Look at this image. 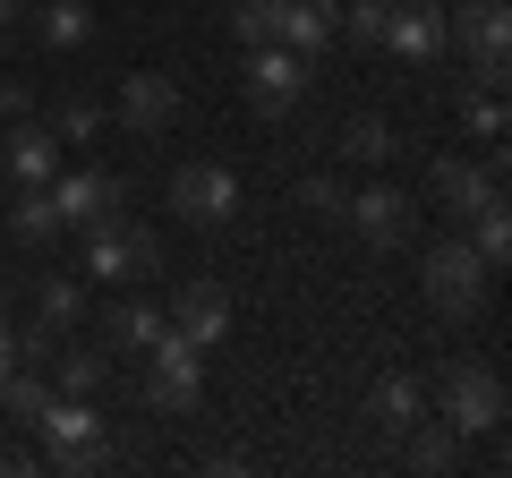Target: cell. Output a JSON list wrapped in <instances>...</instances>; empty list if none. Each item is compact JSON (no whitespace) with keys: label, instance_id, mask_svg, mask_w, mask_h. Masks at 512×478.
Segmentation results:
<instances>
[{"label":"cell","instance_id":"obj_1","mask_svg":"<svg viewBox=\"0 0 512 478\" xmlns=\"http://www.w3.org/2000/svg\"><path fill=\"white\" fill-rule=\"evenodd\" d=\"M427 402H436V419L453 427V436H495L504 427V376H495V359H436L427 368Z\"/></svg>","mask_w":512,"mask_h":478},{"label":"cell","instance_id":"obj_2","mask_svg":"<svg viewBox=\"0 0 512 478\" xmlns=\"http://www.w3.org/2000/svg\"><path fill=\"white\" fill-rule=\"evenodd\" d=\"M419 291H427V308H436L444 325H461V316H478V308H487L495 274L478 265V248L461 239V222H453V231H436V239L419 248Z\"/></svg>","mask_w":512,"mask_h":478},{"label":"cell","instance_id":"obj_3","mask_svg":"<svg viewBox=\"0 0 512 478\" xmlns=\"http://www.w3.org/2000/svg\"><path fill=\"white\" fill-rule=\"evenodd\" d=\"M146 274H163V231H146L128 214L86 231V282H146Z\"/></svg>","mask_w":512,"mask_h":478},{"label":"cell","instance_id":"obj_4","mask_svg":"<svg viewBox=\"0 0 512 478\" xmlns=\"http://www.w3.org/2000/svg\"><path fill=\"white\" fill-rule=\"evenodd\" d=\"M427 197H436L453 222L504 205V154H495V146L487 154H436V163H427Z\"/></svg>","mask_w":512,"mask_h":478},{"label":"cell","instance_id":"obj_5","mask_svg":"<svg viewBox=\"0 0 512 478\" xmlns=\"http://www.w3.org/2000/svg\"><path fill=\"white\" fill-rule=\"evenodd\" d=\"M163 197H171V214H180L188 231H222V222L248 205V188H239V171H231V163H180Z\"/></svg>","mask_w":512,"mask_h":478},{"label":"cell","instance_id":"obj_6","mask_svg":"<svg viewBox=\"0 0 512 478\" xmlns=\"http://www.w3.org/2000/svg\"><path fill=\"white\" fill-rule=\"evenodd\" d=\"M146 410H163V419H188V410L205 402V350L180 342V333H163V342L146 350Z\"/></svg>","mask_w":512,"mask_h":478},{"label":"cell","instance_id":"obj_7","mask_svg":"<svg viewBox=\"0 0 512 478\" xmlns=\"http://www.w3.org/2000/svg\"><path fill=\"white\" fill-rule=\"evenodd\" d=\"M342 222H350V239H359L367 257H393V248H410V239H419V205H410L402 188H384V180L350 188Z\"/></svg>","mask_w":512,"mask_h":478},{"label":"cell","instance_id":"obj_8","mask_svg":"<svg viewBox=\"0 0 512 478\" xmlns=\"http://www.w3.org/2000/svg\"><path fill=\"white\" fill-rule=\"evenodd\" d=\"M308 77H316V60L282 52V43H256L248 69H239V86H248V111H256V120H291L299 94H308Z\"/></svg>","mask_w":512,"mask_h":478},{"label":"cell","instance_id":"obj_9","mask_svg":"<svg viewBox=\"0 0 512 478\" xmlns=\"http://www.w3.org/2000/svg\"><path fill=\"white\" fill-rule=\"evenodd\" d=\"M52 214H60V231H94V222L128 214V180H120V171H103V163L52 171Z\"/></svg>","mask_w":512,"mask_h":478},{"label":"cell","instance_id":"obj_10","mask_svg":"<svg viewBox=\"0 0 512 478\" xmlns=\"http://www.w3.org/2000/svg\"><path fill=\"white\" fill-rule=\"evenodd\" d=\"M444 26H453V43L470 52V77H478V86H504V60H512L504 0H461V9H444Z\"/></svg>","mask_w":512,"mask_h":478},{"label":"cell","instance_id":"obj_11","mask_svg":"<svg viewBox=\"0 0 512 478\" xmlns=\"http://www.w3.org/2000/svg\"><path fill=\"white\" fill-rule=\"evenodd\" d=\"M111 111H120V129H137V137H171L180 111H188V94H180L171 69H128L120 94H111Z\"/></svg>","mask_w":512,"mask_h":478},{"label":"cell","instance_id":"obj_12","mask_svg":"<svg viewBox=\"0 0 512 478\" xmlns=\"http://www.w3.org/2000/svg\"><path fill=\"white\" fill-rule=\"evenodd\" d=\"M163 316H171V333H180V342H197V350H214L222 333H231V291H222L214 274H188V282H171V299H163Z\"/></svg>","mask_w":512,"mask_h":478},{"label":"cell","instance_id":"obj_13","mask_svg":"<svg viewBox=\"0 0 512 478\" xmlns=\"http://www.w3.org/2000/svg\"><path fill=\"white\" fill-rule=\"evenodd\" d=\"M384 52L410 60V69H436L453 52V26H444L436 0H393V26H384Z\"/></svg>","mask_w":512,"mask_h":478},{"label":"cell","instance_id":"obj_14","mask_svg":"<svg viewBox=\"0 0 512 478\" xmlns=\"http://www.w3.org/2000/svg\"><path fill=\"white\" fill-rule=\"evenodd\" d=\"M0 171H9L18 188H43V180L60 171V137L43 129L35 111H26V120H9V137H0Z\"/></svg>","mask_w":512,"mask_h":478},{"label":"cell","instance_id":"obj_15","mask_svg":"<svg viewBox=\"0 0 512 478\" xmlns=\"http://www.w3.org/2000/svg\"><path fill=\"white\" fill-rule=\"evenodd\" d=\"M333 9H342V0H282L274 43H282V52H299V60H325V43H333Z\"/></svg>","mask_w":512,"mask_h":478},{"label":"cell","instance_id":"obj_16","mask_svg":"<svg viewBox=\"0 0 512 478\" xmlns=\"http://www.w3.org/2000/svg\"><path fill=\"white\" fill-rule=\"evenodd\" d=\"M94 0H35V43L43 52H86L94 43Z\"/></svg>","mask_w":512,"mask_h":478},{"label":"cell","instance_id":"obj_17","mask_svg":"<svg viewBox=\"0 0 512 478\" xmlns=\"http://www.w3.org/2000/svg\"><path fill=\"white\" fill-rule=\"evenodd\" d=\"M163 333H171V316L154 299H111L103 308V350H154Z\"/></svg>","mask_w":512,"mask_h":478},{"label":"cell","instance_id":"obj_18","mask_svg":"<svg viewBox=\"0 0 512 478\" xmlns=\"http://www.w3.org/2000/svg\"><path fill=\"white\" fill-rule=\"evenodd\" d=\"M367 419H376L384 436H402L410 419H427V385H419V376H402V368L376 376V385H367Z\"/></svg>","mask_w":512,"mask_h":478},{"label":"cell","instance_id":"obj_19","mask_svg":"<svg viewBox=\"0 0 512 478\" xmlns=\"http://www.w3.org/2000/svg\"><path fill=\"white\" fill-rule=\"evenodd\" d=\"M103 120H111V103L94 86H60L52 94V120H43V129L60 137V146H86V137H103Z\"/></svg>","mask_w":512,"mask_h":478},{"label":"cell","instance_id":"obj_20","mask_svg":"<svg viewBox=\"0 0 512 478\" xmlns=\"http://www.w3.org/2000/svg\"><path fill=\"white\" fill-rule=\"evenodd\" d=\"M111 385V350H86V342H60L52 350V393H103Z\"/></svg>","mask_w":512,"mask_h":478},{"label":"cell","instance_id":"obj_21","mask_svg":"<svg viewBox=\"0 0 512 478\" xmlns=\"http://www.w3.org/2000/svg\"><path fill=\"white\" fill-rule=\"evenodd\" d=\"M402 461H410V470H427V478H436V470H461V436H453L444 419H410V427H402Z\"/></svg>","mask_w":512,"mask_h":478},{"label":"cell","instance_id":"obj_22","mask_svg":"<svg viewBox=\"0 0 512 478\" xmlns=\"http://www.w3.org/2000/svg\"><path fill=\"white\" fill-rule=\"evenodd\" d=\"M384 26H393V0H342L333 9V35L350 52H384Z\"/></svg>","mask_w":512,"mask_h":478},{"label":"cell","instance_id":"obj_23","mask_svg":"<svg viewBox=\"0 0 512 478\" xmlns=\"http://www.w3.org/2000/svg\"><path fill=\"white\" fill-rule=\"evenodd\" d=\"M35 316H43L52 333H77V316H86V282H77V274H43Z\"/></svg>","mask_w":512,"mask_h":478},{"label":"cell","instance_id":"obj_24","mask_svg":"<svg viewBox=\"0 0 512 478\" xmlns=\"http://www.w3.org/2000/svg\"><path fill=\"white\" fill-rule=\"evenodd\" d=\"M43 461H52L60 478H103V470H120V436H111V427H103V436L69 444V453H43Z\"/></svg>","mask_w":512,"mask_h":478},{"label":"cell","instance_id":"obj_25","mask_svg":"<svg viewBox=\"0 0 512 478\" xmlns=\"http://www.w3.org/2000/svg\"><path fill=\"white\" fill-rule=\"evenodd\" d=\"M342 154L350 163H384V154H393V120H384V111H350L342 120Z\"/></svg>","mask_w":512,"mask_h":478},{"label":"cell","instance_id":"obj_26","mask_svg":"<svg viewBox=\"0 0 512 478\" xmlns=\"http://www.w3.org/2000/svg\"><path fill=\"white\" fill-rule=\"evenodd\" d=\"M9 231H18L26 248H43V239L60 231V214H52V180H43V188H18V205H9Z\"/></svg>","mask_w":512,"mask_h":478},{"label":"cell","instance_id":"obj_27","mask_svg":"<svg viewBox=\"0 0 512 478\" xmlns=\"http://www.w3.org/2000/svg\"><path fill=\"white\" fill-rule=\"evenodd\" d=\"M470 248H478V265H487V274H504V265H512V214H504V205L470 214Z\"/></svg>","mask_w":512,"mask_h":478},{"label":"cell","instance_id":"obj_28","mask_svg":"<svg viewBox=\"0 0 512 478\" xmlns=\"http://www.w3.org/2000/svg\"><path fill=\"white\" fill-rule=\"evenodd\" d=\"M299 205H308L316 222H342V205H350V180H342V171H308V180H299Z\"/></svg>","mask_w":512,"mask_h":478},{"label":"cell","instance_id":"obj_29","mask_svg":"<svg viewBox=\"0 0 512 478\" xmlns=\"http://www.w3.org/2000/svg\"><path fill=\"white\" fill-rule=\"evenodd\" d=\"M274 18H282V0H231V35L248 43V52H256V43H274Z\"/></svg>","mask_w":512,"mask_h":478},{"label":"cell","instance_id":"obj_30","mask_svg":"<svg viewBox=\"0 0 512 478\" xmlns=\"http://www.w3.org/2000/svg\"><path fill=\"white\" fill-rule=\"evenodd\" d=\"M470 137H478V146H504V86H478V103H470Z\"/></svg>","mask_w":512,"mask_h":478},{"label":"cell","instance_id":"obj_31","mask_svg":"<svg viewBox=\"0 0 512 478\" xmlns=\"http://www.w3.org/2000/svg\"><path fill=\"white\" fill-rule=\"evenodd\" d=\"M26 111H35V94H26V86H9V77H0V120H26Z\"/></svg>","mask_w":512,"mask_h":478},{"label":"cell","instance_id":"obj_32","mask_svg":"<svg viewBox=\"0 0 512 478\" xmlns=\"http://www.w3.org/2000/svg\"><path fill=\"white\" fill-rule=\"evenodd\" d=\"M26 9H35V0H0V52H9V35L26 26Z\"/></svg>","mask_w":512,"mask_h":478},{"label":"cell","instance_id":"obj_33","mask_svg":"<svg viewBox=\"0 0 512 478\" xmlns=\"http://www.w3.org/2000/svg\"><path fill=\"white\" fill-rule=\"evenodd\" d=\"M9 368H18V333L0 325V376H9Z\"/></svg>","mask_w":512,"mask_h":478},{"label":"cell","instance_id":"obj_34","mask_svg":"<svg viewBox=\"0 0 512 478\" xmlns=\"http://www.w3.org/2000/svg\"><path fill=\"white\" fill-rule=\"evenodd\" d=\"M0 188H9V171H0Z\"/></svg>","mask_w":512,"mask_h":478}]
</instances>
